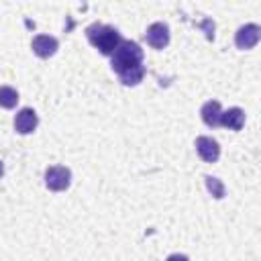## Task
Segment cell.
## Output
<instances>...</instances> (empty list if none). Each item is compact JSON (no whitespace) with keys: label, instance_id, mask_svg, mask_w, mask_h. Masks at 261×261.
I'll return each mask as SVG.
<instances>
[{"label":"cell","instance_id":"obj_6","mask_svg":"<svg viewBox=\"0 0 261 261\" xmlns=\"http://www.w3.org/2000/svg\"><path fill=\"white\" fill-rule=\"evenodd\" d=\"M37 124H39V116H37V112L33 108H20L16 112V116H14V128L20 135L33 133L37 128Z\"/></svg>","mask_w":261,"mask_h":261},{"label":"cell","instance_id":"obj_10","mask_svg":"<svg viewBox=\"0 0 261 261\" xmlns=\"http://www.w3.org/2000/svg\"><path fill=\"white\" fill-rule=\"evenodd\" d=\"M220 124L230 130H241L245 124V112L241 108H228L226 112L220 114Z\"/></svg>","mask_w":261,"mask_h":261},{"label":"cell","instance_id":"obj_2","mask_svg":"<svg viewBox=\"0 0 261 261\" xmlns=\"http://www.w3.org/2000/svg\"><path fill=\"white\" fill-rule=\"evenodd\" d=\"M110 57H112L110 59V65H112V69L118 75L124 73V71H128V69H135V67H141L143 65V49L135 41H122Z\"/></svg>","mask_w":261,"mask_h":261},{"label":"cell","instance_id":"obj_11","mask_svg":"<svg viewBox=\"0 0 261 261\" xmlns=\"http://www.w3.org/2000/svg\"><path fill=\"white\" fill-rule=\"evenodd\" d=\"M18 102V92L10 86H0V106L2 108H14Z\"/></svg>","mask_w":261,"mask_h":261},{"label":"cell","instance_id":"obj_16","mask_svg":"<svg viewBox=\"0 0 261 261\" xmlns=\"http://www.w3.org/2000/svg\"><path fill=\"white\" fill-rule=\"evenodd\" d=\"M2 173H4V165H2V161H0V177H2Z\"/></svg>","mask_w":261,"mask_h":261},{"label":"cell","instance_id":"obj_3","mask_svg":"<svg viewBox=\"0 0 261 261\" xmlns=\"http://www.w3.org/2000/svg\"><path fill=\"white\" fill-rule=\"evenodd\" d=\"M45 184L53 192H63L71 184V171L63 165H51L45 171Z\"/></svg>","mask_w":261,"mask_h":261},{"label":"cell","instance_id":"obj_4","mask_svg":"<svg viewBox=\"0 0 261 261\" xmlns=\"http://www.w3.org/2000/svg\"><path fill=\"white\" fill-rule=\"evenodd\" d=\"M259 37H261L259 24L249 22V24H243V27L237 31V35H234V45H237L239 49H253V47L257 45Z\"/></svg>","mask_w":261,"mask_h":261},{"label":"cell","instance_id":"obj_15","mask_svg":"<svg viewBox=\"0 0 261 261\" xmlns=\"http://www.w3.org/2000/svg\"><path fill=\"white\" fill-rule=\"evenodd\" d=\"M167 261H190L186 255H179V253H173V255H169L167 257Z\"/></svg>","mask_w":261,"mask_h":261},{"label":"cell","instance_id":"obj_14","mask_svg":"<svg viewBox=\"0 0 261 261\" xmlns=\"http://www.w3.org/2000/svg\"><path fill=\"white\" fill-rule=\"evenodd\" d=\"M200 27H202V29H206V37L212 41V39H214V24H212L210 20H204Z\"/></svg>","mask_w":261,"mask_h":261},{"label":"cell","instance_id":"obj_7","mask_svg":"<svg viewBox=\"0 0 261 261\" xmlns=\"http://www.w3.org/2000/svg\"><path fill=\"white\" fill-rule=\"evenodd\" d=\"M196 151L206 163H214L220 157V147L212 137H198L196 139Z\"/></svg>","mask_w":261,"mask_h":261},{"label":"cell","instance_id":"obj_9","mask_svg":"<svg viewBox=\"0 0 261 261\" xmlns=\"http://www.w3.org/2000/svg\"><path fill=\"white\" fill-rule=\"evenodd\" d=\"M200 114H202V120H204L206 126L214 128V126L220 124V114H222V110H220V104H218L216 100H208V102L202 106Z\"/></svg>","mask_w":261,"mask_h":261},{"label":"cell","instance_id":"obj_12","mask_svg":"<svg viewBox=\"0 0 261 261\" xmlns=\"http://www.w3.org/2000/svg\"><path fill=\"white\" fill-rule=\"evenodd\" d=\"M143 75H145V67L141 65V67H135V69H128V71L120 73V82L124 86H137L143 80Z\"/></svg>","mask_w":261,"mask_h":261},{"label":"cell","instance_id":"obj_13","mask_svg":"<svg viewBox=\"0 0 261 261\" xmlns=\"http://www.w3.org/2000/svg\"><path fill=\"white\" fill-rule=\"evenodd\" d=\"M204 179H206V188H208V192H210L214 198H222V196H224V186H222V181H220L218 177L206 175Z\"/></svg>","mask_w":261,"mask_h":261},{"label":"cell","instance_id":"obj_1","mask_svg":"<svg viewBox=\"0 0 261 261\" xmlns=\"http://www.w3.org/2000/svg\"><path fill=\"white\" fill-rule=\"evenodd\" d=\"M86 37L102 55H112L116 51V47L122 43L120 33L114 27L102 24V22H92L86 29Z\"/></svg>","mask_w":261,"mask_h":261},{"label":"cell","instance_id":"obj_8","mask_svg":"<svg viewBox=\"0 0 261 261\" xmlns=\"http://www.w3.org/2000/svg\"><path fill=\"white\" fill-rule=\"evenodd\" d=\"M31 47H33V53H35V55L47 59V57H51V55L57 51L59 43H57V39L51 37V35H37V37L33 39Z\"/></svg>","mask_w":261,"mask_h":261},{"label":"cell","instance_id":"obj_5","mask_svg":"<svg viewBox=\"0 0 261 261\" xmlns=\"http://www.w3.org/2000/svg\"><path fill=\"white\" fill-rule=\"evenodd\" d=\"M145 39H147V43H149L153 49H163V47H167V43H169V29H167V24H163V22H153V24H149V29H147V33H145Z\"/></svg>","mask_w":261,"mask_h":261}]
</instances>
